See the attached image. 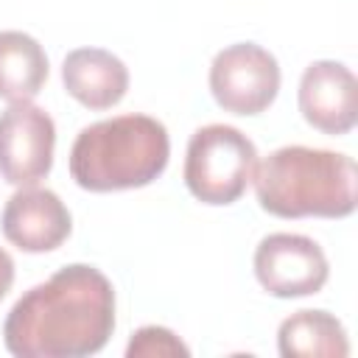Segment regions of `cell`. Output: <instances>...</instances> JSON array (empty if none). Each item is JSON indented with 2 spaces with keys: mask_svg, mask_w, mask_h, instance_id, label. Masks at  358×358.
Instances as JSON below:
<instances>
[{
  "mask_svg": "<svg viewBox=\"0 0 358 358\" xmlns=\"http://www.w3.org/2000/svg\"><path fill=\"white\" fill-rule=\"evenodd\" d=\"M280 78L274 53L255 42L227 45L210 64V92L232 115H260L268 109L280 92Z\"/></svg>",
  "mask_w": 358,
  "mask_h": 358,
  "instance_id": "5b68a950",
  "label": "cell"
},
{
  "mask_svg": "<svg viewBox=\"0 0 358 358\" xmlns=\"http://www.w3.org/2000/svg\"><path fill=\"white\" fill-rule=\"evenodd\" d=\"M53 148L56 123L42 106L20 101L0 115V176L8 185L42 182L53 168Z\"/></svg>",
  "mask_w": 358,
  "mask_h": 358,
  "instance_id": "52a82bcc",
  "label": "cell"
},
{
  "mask_svg": "<svg viewBox=\"0 0 358 358\" xmlns=\"http://www.w3.org/2000/svg\"><path fill=\"white\" fill-rule=\"evenodd\" d=\"M62 81L67 95L81 106L112 109L129 90V70L103 48H76L62 62Z\"/></svg>",
  "mask_w": 358,
  "mask_h": 358,
  "instance_id": "30bf717a",
  "label": "cell"
},
{
  "mask_svg": "<svg viewBox=\"0 0 358 358\" xmlns=\"http://www.w3.org/2000/svg\"><path fill=\"white\" fill-rule=\"evenodd\" d=\"M171 137L151 115H117L90 123L70 148V176L92 193L145 187L168 168Z\"/></svg>",
  "mask_w": 358,
  "mask_h": 358,
  "instance_id": "3957f363",
  "label": "cell"
},
{
  "mask_svg": "<svg viewBox=\"0 0 358 358\" xmlns=\"http://www.w3.org/2000/svg\"><path fill=\"white\" fill-rule=\"evenodd\" d=\"M115 333V288L103 271L70 263L28 288L6 316L3 341L17 358H84Z\"/></svg>",
  "mask_w": 358,
  "mask_h": 358,
  "instance_id": "6da1fadb",
  "label": "cell"
},
{
  "mask_svg": "<svg viewBox=\"0 0 358 358\" xmlns=\"http://www.w3.org/2000/svg\"><path fill=\"white\" fill-rule=\"evenodd\" d=\"M255 196L277 218H347L355 210L352 157L310 145H282L255 165Z\"/></svg>",
  "mask_w": 358,
  "mask_h": 358,
  "instance_id": "7a4b0ae2",
  "label": "cell"
},
{
  "mask_svg": "<svg viewBox=\"0 0 358 358\" xmlns=\"http://www.w3.org/2000/svg\"><path fill=\"white\" fill-rule=\"evenodd\" d=\"M187 358L190 350L187 344L168 327L159 324H145L140 327L129 344H126V358Z\"/></svg>",
  "mask_w": 358,
  "mask_h": 358,
  "instance_id": "4fadbf2b",
  "label": "cell"
},
{
  "mask_svg": "<svg viewBox=\"0 0 358 358\" xmlns=\"http://www.w3.org/2000/svg\"><path fill=\"white\" fill-rule=\"evenodd\" d=\"M11 285H14V260H11V255L0 246V299L11 291Z\"/></svg>",
  "mask_w": 358,
  "mask_h": 358,
  "instance_id": "5bb4252c",
  "label": "cell"
},
{
  "mask_svg": "<svg viewBox=\"0 0 358 358\" xmlns=\"http://www.w3.org/2000/svg\"><path fill=\"white\" fill-rule=\"evenodd\" d=\"M48 70V53L31 34L0 31V98L8 103L36 98Z\"/></svg>",
  "mask_w": 358,
  "mask_h": 358,
  "instance_id": "7c38bea8",
  "label": "cell"
},
{
  "mask_svg": "<svg viewBox=\"0 0 358 358\" xmlns=\"http://www.w3.org/2000/svg\"><path fill=\"white\" fill-rule=\"evenodd\" d=\"M0 227L20 252L42 255L59 249L73 229L70 210L48 187H20L3 207Z\"/></svg>",
  "mask_w": 358,
  "mask_h": 358,
  "instance_id": "9c48e42d",
  "label": "cell"
},
{
  "mask_svg": "<svg viewBox=\"0 0 358 358\" xmlns=\"http://www.w3.org/2000/svg\"><path fill=\"white\" fill-rule=\"evenodd\" d=\"M257 165L255 143L235 126L210 123L193 131L185 154V185L201 204H232Z\"/></svg>",
  "mask_w": 358,
  "mask_h": 358,
  "instance_id": "277c9868",
  "label": "cell"
},
{
  "mask_svg": "<svg viewBox=\"0 0 358 358\" xmlns=\"http://www.w3.org/2000/svg\"><path fill=\"white\" fill-rule=\"evenodd\" d=\"M299 112L324 134H347L358 120V81L352 70L333 59L310 62L299 78Z\"/></svg>",
  "mask_w": 358,
  "mask_h": 358,
  "instance_id": "ba28073f",
  "label": "cell"
},
{
  "mask_svg": "<svg viewBox=\"0 0 358 358\" xmlns=\"http://www.w3.org/2000/svg\"><path fill=\"white\" fill-rule=\"evenodd\" d=\"M277 350L282 358H347L344 324L327 310H296L280 322Z\"/></svg>",
  "mask_w": 358,
  "mask_h": 358,
  "instance_id": "8fae6325",
  "label": "cell"
},
{
  "mask_svg": "<svg viewBox=\"0 0 358 358\" xmlns=\"http://www.w3.org/2000/svg\"><path fill=\"white\" fill-rule=\"evenodd\" d=\"M255 277L277 299L319 294L330 277L324 249L296 232H271L255 249Z\"/></svg>",
  "mask_w": 358,
  "mask_h": 358,
  "instance_id": "8992f818",
  "label": "cell"
}]
</instances>
